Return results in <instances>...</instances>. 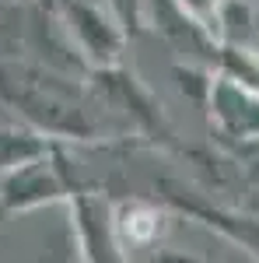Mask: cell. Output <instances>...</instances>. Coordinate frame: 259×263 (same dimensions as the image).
<instances>
[{
    "label": "cell",
    "instance_id": "6da1fadb",
    "mask_svg": "<svg viewBox=\"0 0 259 263\" xmlns=\"http://www.w3.org/2000/svg\"><path fill=\"white\" fill-rule=\"evenodd\" d=\"M217 116L228 134L259 141V88L245 78H224L217 84Z\"/></svg>",
    "mask_w": 259,
    "mask_h": 263
},
{
    "label": "cell",
    "instance_id": "7a4b0ae2",
    "mask_svg": "<svg viewBox=\"0 0 259 263\" xmlns=\"http://www.w3.org/2000/svg\"><path fill=\"white\" fill-rule=\"evenodd\" d=\"M189 4H193V11H196V14H207L210 7H217V0H189Z\"/></svg>",
    "mask_w": 259,
    "mask_h": 263
}]
</instances>
